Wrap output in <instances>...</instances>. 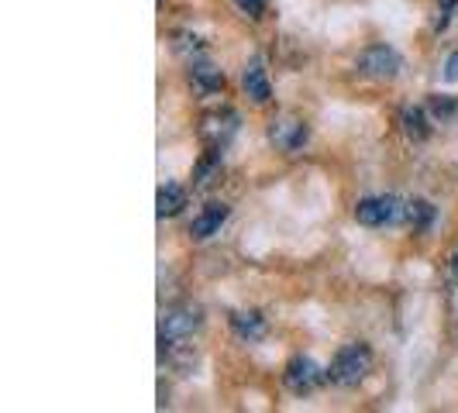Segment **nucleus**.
Returning a JSON list of instances; mask_svg holds the SVG:
<instances>
[{
    "mask_svg": "<svg viewBox=\"0 0 458 413\" xmlns=\"http://www.w3.org/2000/svg\"><path fill=\"white\" fill-rule=\"evenodd\" d=\"M221 156H225V148H210V145H207V152L200 156V162L193 165V186H197V190L210 183V176L221 169Z\"/></svg>",
    "mask_w": 458,
    "mask_h": 413,
    "instance_id": "4468645a",
    "label": "nucleus"
},
{
    "mask_svg": "<svg viewBox=\"0 0 458 413\" xmlns=\"http://www.w3.org/2000/svg\"><path fill=\"white\" fill-rule=\"evenodd\" d=\"M407 224H411L417 234L428 231L435 224V206L428 204V200H407Z\"/></svg>",
    "mask_w": 458,
    "mask_h": 413,
    "instance_id": "2eb2a0df",
    "label": "nucleus"
},
{
    "mask_svg": "<svg viewBox=\"0 0 458 413\" xmlns=\"http://www.w3.org/2000/svg\"><path fill=\"white\" fill-rule=\"evenodd\" d=\"M190 87H193L197 97H217V93L225 90V72L217 66H210V63L193 59L190 63Z\"/></svg>",
    "mask_w": 458,
    "mask_h": 413,
    "instance_id": "9d476101",
    "label": "nucleus"
},
{
    "mask_svg": "<svg viewBox=\"0 0 458 413\" xmlns=\"http://www.w3.org/2000/svg\"><path fill=\"white\" fill-rule=\"evenodd\" d=\"M238 124H242V117L231 107H214L200 117V141L210 148H228V141L238 135Z\"/></svg>",
    "mask_w": 458,
    "mask_h": 413,
    "instance_id": "0eeeda50",
    "label": "nucleus"
},
{
    "mask_svg": "<svg viewBox=\"0 0 458 413\" xmlns=\"http://www.w3.org/2000/svg\"><path fill=\"white\" fill-rule=\"evenodd\" d=\"M369 372H372V348L366 341H348L335 351L327 366V383L338 390H355Z\"/></svg>",
    "mask_w": 458,
    "mask_h": 413,
    "instance_id": "f257e3e1",
    "label": "nucleus"
},
{
    "mask_svg": "<svg viewBox=\"0 0 458 413\" xmlns=\"http://www.w3.org/2000/svg\"><path fill=\"white\" fill-rule=\"evenodd\" d=\"M204 327V310L197 303H173L159 317V338L165 341H190Z\"/></svg>",
    "mask_w": 458,
    "mask_h": 413,
    "instance_id": "20e7f679",
    "label": "nucleus"
},
{
    "mask_svg": "<svg viewBox=\"0 0 458 413\" xmlns=\"http://www.w3.org/2000/svg\"><path fill=\"white\" fill-rule=\"evenodd\" d=\"M355 221L362 228H396L407 224V200L400 197H366L355 204Z\"/></svg>",
    "mask_w": 458,
    "mask_h": 413,
    "instance_id": "f03ea898",
    "label": "nucleus"
},
{
    "mask_svg": "<svg viewBox=\"0 0 458 413\" xmlns=\"http://www.w3.org/2000/svg\"><path fill=\"white\" fill-rule=\"evenodd\" d=\"M445 80H448V83H458V48L445 59Z\"/></svg>",
    "mask_w": 458,
    "mask_h": 413,
    "instance_id": "aec40b11",
    "label": "nucleus"
},
{
    "mask_svg": "<svg viewBox=\"0 0 458 413\" xmlns=\"http://www.w3.org/2000/svg\"><path fill=\"white\" fill-rule=\"evenodd\" d=\"M228 204H217V200H210V204L193 217V224H190V234H193V241H207V238H214L217 231L225 228V221H228Z\"/></svg>",
    "mask_w": 458,
    "mask_h": 413,
    "instance_id": "1a4fd4ad",
    "label": "nucleus"
},
{
    "mask_svg": "<svg viewBox=\"0 0 458 413\" xmlns=\"http://www.w3.org/2000/svg\"><path fill=\"white\" fill-rule=\"evenodd\" d=\"M355 69H359L362 76H369V80H376V83H393V80L400 76V69H403V59H400V52L393 46L376 42V46H366L359 52Z\"/></svg>",
    "mask_w": 458,
    "mask_h": 413,
    "instance_id": "39448f33",
    "label": "nucleus"
},
{
    "mask_svg": "<svg viewBox=\"0 0 458 413\" xmlns=\"http://www.w3.org/2000/svg\"><path fill=\"white\" fill-rule=\"evenodd\" d=\"M445 286H448V290L458 286V245H455V252H452V258H448V266H445Z\"/></svg>",
    "mask_w": 458,
    "mask_h": 413,
    "instance_id": "6ab92c4d",
    "label": "nucleus"
},
{
    "mask_svg": "<svg viewBox=\"0 0 458 413\" xmlns=\"http://www.w3.org/2000/svg\"><path fill=\"white\" fill-rule=\"evenodd\" d=\"M242 87L249 93V100L252 104H269L273 100V87H269V76H266V66H262V59H252V63H245V72H242Z\"/></svg>",
    "mask_w": 458,
    "mask_h": 413,
    "instance_id": "9b49d317",
    "label": "nucleus"
},
{
    "mask_svg": "<svg viewBox=\"0 0 458 413\" xmlns=\"http://www.w3.org/2000/svg\"><path fill=\"white\" fill-rule=\"evenodd\" d=\"M327 383V368H321L310 355H293L283 368V386L293 396H310Z\"/></svg>",
    "mask_w": 458,
    "mask_h": 413,
    "instance_id": "423d86ee",
    "label": "nucleus"
},
{
    "mask_svg": "<svg viewBox=\"0 0 458 413\" xmlns=\"http://www.w3.org/2000/svg\"><path fill=\"white\" fill-rule=\"evenodd\" d=\"M266 138H269V145H273L276 152H283V156H297L307 148V141H310V124L297 114H276L269 121V128H266Z\"/></svg>",
    "mask_w": 458,
    "mask_h": 413,
    "instance_id": "7ed1b4c3",
    "label": "nucleus"
},
{
    "mask_svg": "<svg viewBox=\"0 0 458 413\" xmlns=\"http://www.w3.org/2000/svg\"><path fill=\"white\" fill-rule=\"evenodd\" d=\"M428 111H431L437 121H448V117L455 114V100H452V97H441V93H435V97L428 100Z\"/></svg>",
    "mask_w": 458,
    "mask_h": 413,
    "instance_id": "dca6fc26",
    "label": "nucleus"
},
{
    "mask_svg": "<svg viewBox=\"0 0 458 413\" xmlns=\"http://www.w3.org/2000/svg\"><path fill=\"white\" fill-rule=\"evenodd\" d=\"M400 124H403V135L411 141H428V135H431V117H428L424 107H403Z\"/></svg>",
    "mask_w": 458,
    "mask_h": 413,
    "instance_id": "ddd939ff",
    "label": "nucleus"
},
{
    "mask_svg": "<svg viewBox=\"0 0 458 413\" xmlns=\"http://www.w3.org/2000/svg\"><path fill=\"white\" fill-rule=\"evenodd\" d=\"M228 324H231V334L245 344L262 341L266 331H269V324H266V317H262V310H231Z\"/></svg>",
    "mask_w": 458,
    "mask_h": 413,
    "instance_id": "6e6552de",
    "label": "nucleus"
},
{
    "mask_svg": "<svg viewBox=\"0 0 458 413\" xmlns=\"http://www.w3.org/2000/svg\"><path fill=\"white\" fill-rule=\"evenodd\" d=\"M234 7H238V14H245L249 21H259L262 14H266V7H269V0H231Z\"/></svg>",
    "mask_w": 458,
    "mask_h": 413,
    "instance_id": "f3484780",
    "label": "nucleus"
},
{
    "mask_svg": "<svg viewBox=\"0 0 458 413\" xmlns=\"http://www.w3.org/2000/svg\"><path fill=\"white\" fill-rule=\"evenodd\" d=\"M186 206V190L180 183H162L159 193H156V214L162 221L165 217H176L180 210Z\"/></svg>",
    "mask_w": 458,
    "mask_h": 413,
    "instance_id": "f8f14e48",
    "label": "nucleus"
},
{
    "mask_svg": "<svg viewBox=\"0 0 458 413\" xmlns=\"http://www.w3.org/2000/svg\"><path fill=\"white\" fill-rule=\"evenodd\" d=\"M458 0H437V18H435V31H445L452 14H455Z\"/></svg>",
    "mask_w": 458,
    "mask_h": 413,
    "instance_id": "a211bd4d",
    "label": "nucleus"
}]
</instances>
